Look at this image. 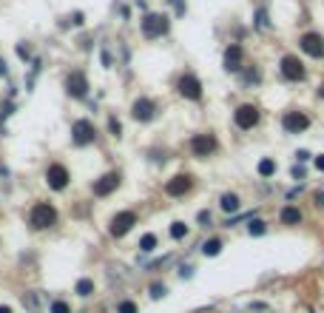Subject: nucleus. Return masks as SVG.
I'll return each mask as SVG.
<instances>
[{"instance_id":"1","label":"nucleus","mask_w":324,"mask_h":313,"mask_svg":"<svg viewBox=\"0 0 324 313\" xmlns=\"http://www.w3.org/2000/svg\"><path fill=\"white\" fill-rule=\"evenodd\" d=\"M57 222V208L51 202H34L29 211V225L34 228V231H46V228H51Z\"/></svg>"},{"instance_id":"2","label":"nucleus","mask_w":324,"mask_h":313,"mask_svg":"<svg viewBox=\"0 0 324 313\" xmlns=\"http://www.w3.org/2000/svg\"><path fill=\"white\" fill-rule=\"evenodd\" d=\"M134 225H137V214H134V211H120V214H114V216H111L108 231H111V236L123 240V236H125V233H128Z\"/></svg>"},{"instance_id":"3","label":"nucleus","mask_w":324,"mask_h":313,"mask_svg":"<svg viewBox=\"0 0 324 313\" xmlns=\"http://www.w3.org/2000/svg\"><path fill=\"white\" fill-rule=\"evenodd\" d=\"M165 31H168V17H165V14L151 12V14H145V17H142V34H145L148 40H154V37H162Z\"/></svg>"},{"instance_id":"4","label":"nucleus","mask_w":324,"mask_h":313,"mask_svg":"<svg viewBox=\"0 0 324 313\" xmlns=\"http://www.w3.org/2000/svg\"><path fill=\"white\" fill-rule=\"evenodd\" d=\"M233 123H236V128H242V131H251L253 125L259 123V108H256V105H251V103L239 105V108L233 111Z\"/></svg>"},{"instance_id":"5","label":"nucleus","mask_w":324,"mask_h":313,"mask_svg":"<svg viewBox=\"0 0 324 313\" xmlns=\"http://www.w3.org/2000/svg\"><path fill=\"white\" fill-rule=\"evenodd\" d=\"M307 125H310V117L304 111H284V117H281V128L288 134H301V131H307Z\"/></svg>"},{"instance_id":"6","label":"nucleus","mask_w":324,"mask_h":313,"mask_svg":"<svg viewBox=\"0 0 324 313\" xmlns=\"http://www.w3.org/2000/svg\"><path fill=\"white\" fill-rule=\"evenodd\" d=\"M304 63L299 60L296 54H284L281 57V77L284 80H293V83H299V80H304Z\"/></svg>"},{"instance_id":"7","label":"nucleus","mask_w":324,"mask_h":313,"mask_svg":"<svg viewBox=\"0 0 324 313\" xmlns=\"http://www.w3.org/2000/svg\"><path fill=\"white\" fill-rule=\"evenodd\" d=\"M94 137H97V128H94V123H88V120H77V123L71 125V142L74 145H91Z\"/></svg>"},{"instance_id":"8","label":"nucleus","mask_w":324,"mask_h":313,"mask_svg":"<svg viewBox=\"0 0 324 313\" xmlns=\"http://www.w3.org/2000/svg\"><path fill=\"white\" fill-rule=\"evenodd\" d=\"M68 179H71V174H68V168L60 165V162H51V165L46 168V182H49V188L63 191L68 185Z\"/></svg>"},{"instance_id":"9","label":"nucleus","mask_w":324,"mask_h":313,"mask_svg":"<svg viewBox=\"0 0 324 313\" xmlns=\"http://www.w3.org/2000/svg\"><path fill=\"white\" fill-rule=\"evenodd\" d=\"M216 137L214 134H194L190 137V151L196 154V157H211V154L216 151Z\"/></svg>"},{"instance_id":"10","label":"nucleus","mask_w":324,"mask_h":313,"mask_svg":"<svg viewBox=\"0 0 324 313\" xmlns=\"http://www.w3.org/2000/svg\"><path fill=\"white\" fill-rule=\"evenodd\" d=\"M177 88H179V94H182L185 100H202V83L196 80L194 74H182L179 77V83H177Z\"/></svg>"},{"instance_id":"11","label":"nucleus","mask_w":324,"mask_h":313,"mask_svg":"<svg viewBox=\"0 0 324 313\" xmlns=\"http://www.w3.org/2000/svg\"><path fill=\"white\" fill-rule=\"evenodd\" d=\"M66 91L71 94L74 100H83L88 94V80H86V74L83 71H71L66 77Z\"/></svg>"},{"instance_id":"12","label":"nucleus","mask_w":324,"mask_h":313,"mask_svg":"<svg viewBox=\"0 0 324 313\" xmlns=\"http://www.w3.org/2000/svg\"><path fill=\"white\" fill-rule=\"evenodd\" d=\"M299 46H301V51H304V54H310V57H324V37L316 34V31H307V34H301Z\"/></svg>"},{"instance_id":"13","label":"nucleus","mask_w":324,"mask_h":313,"mask_svg":"<svg viewBox=\"0 0 324 313\" xmlns=\"http://www.w3.org/2000/svg\"><path fill=\"white\" fill-rule=\"evenodd\" d=\"M190 188H194V179H190L188 174H177V177H171L165 182V194L168 197H185Z\"/></svg>"},{"instance_id":"14","label":"nucleus","mask_w":324,"mask_h":313,"mask_svg":"<svg viewBox=\"0 0 324 313\" xmlns=\"http://www.w3.org/2000/svg\"><path fill=\"white\" fill-rule=\"evenodd\" d=\"M154 114H157L154 100H148V97L134 100V105H131V117H134L137 123H148V120H154Z\"/></svg>"},{"instance_id":"15","label":"nucleus","mask_w":324,"mask_h":313,"mask_svg":"<svg viewBox=\"0 0 324 313\" xmlns=\"http://www.w3.org/2000/svg\"><path fill=\"white\" fill-rule=\"evenodd\" d=\"M117 188H120V174L117 171L103 174V177L94 182V194H97V197H108V194H114Z\"/></svg>"},{"instance_id":"16","label":"nucleus","mask_w":324,"mask_h":313,"mask_svg":"<svg viewBox=\"0 0 324 313\" xmlns=\"http://www.w3.org/2000/svg\"><path fill=\"white\" fill-rule=\"evenodd\" d=\"M242 60H245V51H242V46H227L225 49V68L227 71H242Z\"/></svg>"},{"instance_id":"17","label":"nucleus","mask_w":324,"mask_h":313,"mask_svg":"<svg viewBox=\"0 0 324 313\" xmlns=\"http://www.w3.org/2000/svg\"><path fill=\"white\" fill-rule=\"evenodd\" d=\"M279 219H281V225H299L301 222V211L296 208V205H284L281 214H279Z\"/></svg>"},{"instance_id":"18","label":"nucleus","mask_w":324,"mask_h":313,"mask_svg":"<svg viewBox=\"0 0 324 313\" xmlns=\"http://www.w3.org/2000/svg\"><path fill=\"white\" fill-rule=\"evenodd\" d=\"M239 197L236 194H222V199H219V208L222 211H227V214H233V211H239Z\"/></svg>"},{"instance_id":"19","label":"nucleus","mask_w":324,"mask_h":313,"mask_svg":"<svg viewBox=\"0 0 324 313\" xmlns=\"http://www.w3.org/2000/svg\"><path fill=\"white\" fill-rule=\"evenodd\" d=\"M222 248L225 245H222V240H216V236L208 242H202V253H205V256H216V253H222Z\"/></svg>"},{"instance_id":"20","label":"nucleus","mask_w":324,"mask_h":313,"mask_svg":"<svg viewBox=\"0 0 324 313\" xmlns=\"http://www.w3.org/2000/svg\"><path fill=\"white\" fill-rule=\"evenodd\" d=\"M74 293L77 296H91L94 293V279H80V282L74 285Z\"/></svg>"},{"instance_id":"21","label":"nucleus","mask_w":324,"mask_h":313,"mask_svg":"<svg viewBox=\"0 0 324 313\" xmlns=\"http://www.w3.org/2000/svg\"><path fill=\"white\" fill-rule=\"evenodd\" d=\"M171 236L174 240H185L188 236V225L185 222H171Z\"/></svg>"},{"instance_id":"22","label":"nucleus","mask_w":324,"mask_h":313,"mask_svg":"<svg viewBox=\"0 0 324 313\" xmlns=\"http://www.w3.org/2000/svg\"><path fill=\"white\" fill-rule=\"evenodd\" d=\"M154 248H157V236H154V233H145V236H142V240H140V251L151 253Z\"/></svg>"},{"instance_id":"23","label":"nucleus","mask_w":324,"mask_h":313,"mask_svg":"<svg viewBox=\"0 0 324 313\" xmlns=\"http://www.w3.org/2000/svg\"><path fill=\"white\" fill-rule=\"evenodd\" d=\"M276 174V162L273 160H262L259 162V177H273Z\"/></svg>"},{"instance_id":"24","label":"nucleus","mask_w":324,"mask_h":313,"mask_svg":"<svg viewBox=\"0 0 324 313\" xmlns=\"http://www.w3.org/2000/svg\"><path fill=\"white\" fill-rule=\"evenodd\" d=\"M117 313H140V307H137V302L123 299V302H117Z\"/></svg>"},{"instance_id":"25","label":"nucleus","mask_w":324,"mask_h":313,"mask_svg":"<svg viewBox=\"0 0 324 313\" xmlns=\"http://www.w3.org/2000/svg\"><path fill=\"white\" fill-rule=\"evenodd\" d=\"M247 231H251V236H262L268 228H264L262 219H253V216H251V225H247Z\"/></svg>"},{"instance_id":"26","label":"nucleus","mask_w":324,"mask_h":313,"mask_svg":"<svg viewBox=\"0 0 324 313\" xmlns=\"http://www.w3.org/2000/svg\"><path fill=\"white\" fill-rule=\"evenodd\" d=\"M49 313H71V305L63 302V299H54L51 302V307H49Z\"/></svg>"},{"instance_id":"27","label":"nucleus","mask_w":324,"mask_h":313,"mask_svg":"<svg viewBox=\"0 0 324 313\" xmlns=\"http://www.w3.org/2000/svg\"><path fill=\"white\" fill-rule=\"evenodd\" d=\"M148 293H151V299H162V296L168 293V288H165L162 282H154L151 288H148Z\"/></svg>"},{"instance_id":"28","label":"nucleus","mask_w":324,"mask_h":313,"mask_svg":"<svg viewBox=\"0 0 324 313\" xmlns=\"http://www.w3.org/2000/svg\"><path fill=\"white\" fill-rule=\"evenodd\" d=\"M108 131H111L114 137L123 134V125H120V120H117V117H111V120H108Z\"/></svg>"},{"instance_id":"29","label":"nucleus","mask_w":324,"mask_h":313,"mask_svg":"<svg viewBox=\"0 0 324 313\" xmlns=\"http://www.w3.org/2000/svg\"><path fill=\"white\" fill-rule=\"evenodd\" d=\"M256 26H262V29L268 26V12H264V9H259L256 12Z\"/></svg>"},{"instance_id":"30","label":"nucleus","mask_w":324,"mask_h":313,"mask_svg":"<svg viewBox=\"0 0 324 313\" xmlns=\"http://www.w3.org/2000/svg\"><path fill=\"white\" fill-rule=\"evenodd\" d=\"M316 168L324 174V154H321V157H316Z\"/></svg>"},{"instance_id":"31","label":"nucleus","mask_w":324,"mask_h":313,"mask_svg":"<svg viewBox=\"0 0 324 313\" xmlns=\"http://www.w3.org/2000/svg\"><path fill=\"white\" fill-rule=\"evenodd\" d=\"M316 205H324V188H321V191H318V194H316Z\"/></svg>"},{"instance_id":"32","label":"nucleus","mask_w":324,"mask_h":313,"mask_svg":"<svg viewBox=\"0 0 324 313\" xmlns=\"http://www.w3.org/2000/svg\"><path fill=\"white\" fill-rule=\"evenodd\" d=\"M0 313H12V307H9V305H0Z\"/></svg>"},{"instance_id":"33","label":"nucleus","mask_w":324,"mask_h":313,"mask_svg":"<svg viewBox=\"0 0 324 313\" xmlns=\"http://www.w3.org/2000/svg\"><path fill=\"white\" fill-rule=\"evenodd\" d=\"M0 71H3V74H6V63H0Z\"/></svg>"},{"instance_id":"34","label":"nucleus","mask_w":324,"mask_h":313,"mask_svg":"<svg viewBox=\"0 0 324 313\" xmlns=\"http://www.w3.org/2000/svg\"><path fill=\"white\" fill-rule=\"evenodd\" d=\"M318 94H321V100H324V83H321V88H318Z\"/></svg>"}]
</instances>
